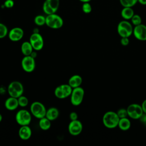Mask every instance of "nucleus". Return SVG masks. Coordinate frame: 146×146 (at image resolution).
Wrapping results in <instances>:
<instances>
[{
  "instance_id": "obj_1",
  "label": "nucleus",
  "mask_w": 146,
  "mask_h": 146,
  "mask_svg": "<svg viewBox=\"0 0 146 146\" xmlns=\"http://www.w3.org/2000/svg\"><path fill=\"white\" fill-rule=\"evenodd\" d=\"M120 118L116 112L110 111L106 112L103 116V125L107 128L113 129L118 126Z\"/></svg>"
},
{
  "instance_id": "obj_2",
  "label": "nucleus",
  "mask_w": 146,
  "mask_h": 146,
  "mask_svg": "<svg viewBox=\"0 0 146 146\" xmlns=\"http://www.w3.org/2000/svg\"><path fill=\"white\" fill-rule=\"evenodd\" d=\"M133 27H132V24L127 20L121 21L117 25V31L121 38H129L133 34Z\"/></svg>"
},
{
  "instance_id": "obj_3",
  "label": "nucleus",
  "mask_w": 146,
  "mask_h": 146,
  "mask_svg": "<svg viewBox=\"0 0 146 146\" xmlns=\"http://www.w3.org/2000/svg\"><path fill=\"white\" fill-rule=\"evenodd\" d=\"M46 111V107L41 102L35 101L33 102L30 105V112L36 119H40L45 117Z\"/></svg>"
},
{
  "instance_id": "obj_4",
  "label": "nucleus",
  "mask_w": 146,
  "mask_h": 146,
  "mask_svg": "<svg viewBox=\"0 0 146 146\" xmlns=\"http://www.w3.org/2000/svg\"><path fill=\"white\" fill-rule=\"evenodd\" d=\"M46 25L52 29H60L63 25L62 18L56 13L47 15L46 17Z\"/></svg>"
},
{
  "instance_id": "obj_5",
  "label": "nucleus",
  "mask_w": 146,
  "mask_h": 146,
  "mask_svg": "<svg viewBox=\"0 0 146 146\" xmlns=\"http://www.w3.org/2000/svg\"><path fill=\"white\" fill-rule=\"evenodd\" d=\"M23 86L19 81H13L7 87V92L10 96L18 98L23 95Z\"/></svg>"
},
{
  "instance_id": "obj_6",
  "label": "nucleus",
  "mask_w": 146,
  "mask_h": 146,
  "mask_svg": "<svg viewBox=\"0 0 146 146\" xmlns=\"http://www.w3.org/2000/svg\"><path fill=\"white\" fill-rule=\"evenodd\" d=\"M31 113L26 110H19L15 115V121L19 125H29L31 121Z\"/></svg>"
},
{
  "instance_id": "obj_7",
  "label": "nucleus",
  "mask_w": 146,
  "mask_h": 146,
  "mask_svg": "<svg viewBox=\"0 0 146 146\" xmlns=\"http://www.w3.org/2000/svg\"><path fill=\"white\" fill-rule=\"evenodd\" d=\"M84 96V90L80 87L73 88L70 95L71 103L74 106H79L83 102Z\"/></svg>"
},
{
  "instance_id": "obj_8",
  "label": "nucleus",
  "mask_w": 146,
  "mask_h": 146,
  "mask_svg": "<svg viewBox=\"0 0 146 146\" xmlns=\"http://www.w3.org/2000/svg\"><path fill=\"white\" fill-rule=\"evenodd\" d=\"M128 116L134 120L139 119L144 113L141 105L136 103L129 104L127 108Z\"/></svg>"
},
{
  "instance_id": "obj_9",
  "label": "nucleus",
  "mask_w": 146,
  "mask_h": 146,
  "mask_svg": "<svg viewBox=\"0 0 146 146\" xmlns=\"http://www.w3.org/2000/svg\"><path fill=\"white\" fill-rule=\"evenodd\" d=\"M59 0H45L43 2L42 9L46 15L56 13L59 6Z\"/></svg>"
},
{
  "instance_id": "obj_10",
  "label": "nucleus",
  "mask_w": 146,
  "mask_h": 146,
  "mask_svg": "<svg viewBox=\"0 0 146 146\" xmlns=\"http://www.w3.org/2000/svg\"><path fill=\"white\" fill-rule=\"evenodd\" d=\"M29 41L35 51H40L43 47V38L42 35L39 33H33L30 36Z\"/></svg>"
},
{
  "instance_id": "obj_11",
  "label": "nucleus",
  "mask_w": 146,
  "mask_h": 146,
  "mask_svg": "<svg viewBox=\"0 0 146 146\" xmlns=\"http://www.w3.org/2000/svg\"><path fill=\"white\" fill-rule=\"evenodd\" d=\"M35 58L31 55L24 56L21 60V66L22 69L26 72H33L35 68Z\"/></svg>"
},
{
  "instance_id": "obj_12",
  "label": "nucleus",
  "mask_w": 146,
  "mask_h": 146,
  "mask_svg": "<svg viewBox=\"0 0 146 146\" xmlns=\"http://www.w3.org/2000/svg\"><path fill=\"white\" fill-rule=\"evenodd\" d=\"M83 130V124L78 119L71 120L68 125V131L70 135L78 136L81 133Z\"/></svg>"
},
{
  "instance_id": "obj_13",
  "label": "nucleus",
  "mask_w": 146,
  "mask_h": 146,
  "mask_svg": "<svg viewBox=\"0 0 146 146\" xmlns=\"http://www.w3.org/2000/svg\"><path fill=\"white\" fill-rule=\"evenodd\" d=\"M135 38L139 40H146V25L140 24L133 27V34Z\"/></svg>"
},
{
  "instance_id": "obj_14",
  "label": "nucleus",
  "mask_w": 146,
  "mask_h": 146,
  "mask_svg": "<svg viewBox=\"0 0 146 146\" xmlns=\"http://www.w3.org/2000/svg\"><path fill=\"white\" fill-rule=\"evenodd\" d=\"M24 35L23 30L19 27L11 29L8 33V37L11 41L18 42L21 40Z\"/></svg>"
},
{
  "instance_id": "obj_15",
  "label": "nucleus",
  "mask_w": 146,
  "mask_h": 146,
  "mask_svg": "<svg viewBox=\"0 0 146 146\" xmlns=\"http://www.w3.org/2000/svg\"><path fill=\"white\" fill-rule=\"evenodd\" d=\"M32 135V131L29 125H22L18 131V135L21 139L23 140H29Z\"/></svg>"
},
{
  "instance_id": "obj_16",
  "label": "nucleus",
  "mask_w": 146,
  "mask_h": 146,
  "mask_svg": "<svg viewBox=\"0 0 146 146\" xmlns=\"http://www.w3.org/2000/svg\"><path fill=\"white\" fill-rule=\"evenodd\" d=\"M5 107L9 111H14L18 107V98L10 96L5 102Z\"/></svg>"
},
{
  "instance_id": "obj_17",
  "label": "nucleus",
  "mask_w": 146,
  "mask_h": 146,
  "mask_svg": "<svg viewBox=\"0 0 146 146\" xmlns=\"http://www.w3.org/2000/svg\"><path fill=\"white\" fill-rule=\"evenodd\" d=\"M83 79L81 76L79 75H74L71 76L68 82V84L72 88H76L80 87L82 83Z\"/></svg>"
},
{
  "instance_id": "obj_18",
  "label": "nucleus",
  "mask_w": 146,
  "mask_h": 146,
  "mask_svg": "<svg viewBox=\"0 0 146 146\" xmlns=\"http://www.w3.org/2000/svg\"><path fill=\"white\" fill-rule=\"evenodd\" d=\"M59 115V111L58 109L56 107H51L47 110L45 117L51 121H54L58 117Z\"/></svg>"
},
{
  "instance_id": "obj_19",
  "label": "nucleus",
  "mask_w": 146,
  "mask_h": 146,
  "mask_svg": "<svg viewBox=\"0 0 146 146\" xmlns=\"http://www.w3.org/2000/svg\"><path fill=\"white\" fill-rule=\"evenodd\" d=\"M21 50L24 56H27L31 54L34 49L30 41H25L22 43Z\"/></svg>"
},
{
  "instance_id": "obj_20",
  "label": "nucleus",
  "mask_w": 146,
  "mask_h": 146,
  "mask_svg": "<svg viewBox=\"0 0 146 146\" xmlns=\"http://www.w3.org/2000/svg\"><path fill=\"white\" fill-rule=\"evenodd\" d=\"M135 14L132 7H123L121 11V16L124 20H129Z\"/></svg>"
},
{
  "instance_id": "obj_21",
  "label": "nucleus",
  "mask_w": 146,
  "mask_h": 146,
  "mask_svg": "<svg viewBox=\"0 0 146 146\" xmlns=\"http://www.w3.org/2000/svg\"><path fill=\"white\" fill-rule=\"evenodd\" d=\"M131 124L129 119L126 117L120 118L118 123V127L122 131H127L131 127Z\"/></svg>"
},
{
  "instance_id": "obj_22",
  "label": "nucleus",
  "mask_w": 146,
  "mask_h": 146,
  "mask_svg": "<svg viewBox=\"0 0 146 146\" xmlns=\"http://www.w3.org/2000/svg\"><path fill=\"white\" fill-rule=\"evenodd\" d=\"M51 120L47 119L46 117H42L39 120V128L43 131H47L51 127Z\"/></svg>"
},
{
  "instance_id": "obj_23",
  "label": "nucleus",
  "mask_w": 146,
  "mask_h": 146,
  "mask_svg": "<svg viewBox=\"0 0 146 146\" xmlns=\"http://www.w3.org/2000/svg\"><path fill=\"white\" fill-rule=\"evenodd\" d=\"M34 23L38 26H42L46 25V17L42 15H38L35 16L34 19Z\"/></svg>"
},
{
  "instance_id": "obj_24",
  "label": "nucleus",
  "mask_w": 146,
  "mask_h": 146,
  "mask_svg": "<svg viewBox=\"0 0 146 146\" xmlns=\"http://www.w3.org/2000/svg\"><path fill=\"white\" fill-rule=\"evenodd\" d=\"M60 86L63 91L65 98H66L67 97L70 96L73 88L68 84H61Z\"/></svg>"
},
{
  "instance_id": "obj_25",
  "label": "nucleus",
  "mask_w": 146,
  "mask_h": 146,
  "mask_svg": "<svg viewBox=\"0 0 146 146\" xmlns=\"http://www.w3.org/2000/svg\"><path fill=\"white\" fill-rule=\"evenodd\" d=\"M120 3L123 7H132L135 6L137 2H138V0H119Z\"/></svg>"
},
{
  "instance_id": "obj_26",
  "label": "nucleus",
  "mask_w": 146,
  "mask_h": 146,
  "mask_svg": "<svg viewBox=\"0 0 146 146\" xmlns=\"http://www.w3.org/2000/svg\"><path fill=\"white\" fill-rule=\"evenodd\" d=\"M54 95L57 98L60 99H63L66 98L65 96H64V94L63 92V91L60 85L55 88V89L54 90Z\"/></svg>"
},
{
  "instance_id": "obj_27",
  "label": "nucleus",
  "mask_w": 146,
  "mask_h": 146,
  "mask_svg": "<svg viewBox=\"0 0 146 146\" xmlns=\"http://www.w3.org/2000/svg\"><path fill=\"white\" fill-rule=\"evenodd\" d=\"M8 33L9 31L7 26L5 24L0 23V39L6 37L8 35Z\"/></svg>"
},
{
  "instance_id": "obj_28",
  "label": "nucleus",
  "mask_w": 146,
  "mask_h": 146,
  "mask_svg": "<svg viewBox=\"0 0 146 146\" xmlns=\"http://www.w3.org/2000/svg\"><path fill=\"white\" fill-rule=\"evenodd\" d=\"M18 101L19 106L21 107H25L29 104V99L25 96L23 95L18 98Z\"/></svg>"
},
{
  "instance_id": "obj_29",
  "label": "nucleus",
  "mask_w": 146,
  "mask_h": 146,
  "mask_svg": "<svg viewBox=\"0 0 146 146\" xmlns=\"http://www.w3.org/2000/svg\"><path fill=\"white\" fill-rule=\"evenodd\" d=\"M130 20L131 21V23L135 26L141 24L142 22V19L138 14H134Z\"/></svg>"
},
{
  "instance_id": "obj_30",
  "label": "nucleus",
  "mask_w": 146,
  "mask_h": 146,
  "mask_svg": "<svg viewBox=\"0 0 146 146\" xmlns=\"http://www.w3.org/2000/svg\"><path fill=\"white\" fill-rule=\"evenodd\" d=\"M82 11L85 14H89L92 11V6L89 2H84L82 5Z\"/></svg>"
},
{
  "instance_id": "obj_31",
  "label": "nucleus",
  "mask_w": 146,
  "mask_h": 146,
  "mask_svg": "<svg viewBox=\"0 0 146 146\" xmlns=\"http://www.w3.org/2000/svg\"><path fill=\"white\" fill-rule=\"evenodd\" d=\"M119 118H123V117H126L128 116V113H127V108H120L117 112H116Z\"/></svg>"
},
{
  "instance_id": "obj_32",
  "label": "nucleus",
  "mask_w": 146,
  "mask_h": 146,
  "mask_svg": "<svg viewBox=\"0 0 146 146\" xmlns=\"http://www.w3.org/2000/svg\"><path fill=\"white\" fill-rule=\"evenodd\" d=\"M14 5V2L13 0H6L3 3V6L7 9L12 8Z\"/></svg>"
},
{
  "instance_id": "obj_33",
  "label": "nucleus",
  "mask_w": 146,
  "mask_h": 146,
  "mask_svg": "<svg viewBox=\"0 0 146 146\" xmlns=\"http://www.w3.org/2000/svg\"><path fill=\"white\" fill-rule=\"evenodd\" d=\"M129 38L127 37H122L120 40V43L123 46H127L129 44Z\"/></svg>"
},
{
  "instance_id": "obj_34",
  "label": "nucleus",
  "mask_w": 146,
  "mask_h": 146,
  "mask_svg": "<svg viewBox=\"0 0 146 146\" xmlns=\"http://www.w3.org/2000/svg\"><path fill=\"white\" fill-rule=\"evenodd\" d=\"M69 118L70 120H75L78 119V115L76 112H71L69 115Z\"/></svg>"
},
{
  "instance_id": "obj_35",
  "label": "nucleus",
  "mask_w": 146,
  "mask_h": 146,
  "mask_svg": "<svg viewBox=\"0 0 146 146\" xmlns=\"http://www.w3.org/2000/svg\"><path fill=\"white\" fill-rule=\"evenodd\" d=\"M139 119L141 120V121H142L143 123L146 124V113H144Z\"/></svg>"
},
{
  "instance_id": "obj_36",
  "label": "nucleus",
  "mask_w": 146,
  "mask_h": 146,
  "mask_svg": "<svg viewBox=\"0 0 146 146\" xmlns=\"http://www.w3.org/2000/svg\"><path fill=\"white\" fill-rule=\"evenodd\" d=\"M141 107H142V108H143L144 113H146V99H145L143 102V103L141 104Z\"/></svg>"
},
{
  "instance_id": "obj_37",
  "label": "nucleus",
  "mask_w": 146,
  "mask_h": 146,
  "mask_svg": "<svg viewBox=\"0 0 146 146\" xmlns=\"http://www.w3.org/2000/svg\"><path fill=\"white\" fill-rule=\"evenodd\" d=\"M138 2L143 5H146V0H138Z\"/></svg>"
},
{
  "instance_id": "obj_38",
  "label": "nucleus",
  "mask_w": 146,
  "mask_h": 146,
  "mask_svg": "<svg viewBox=\"0 0 146 146\" xmlns=\"http://www.w3.org/2000/svg\"><path fill=\"white\" fill-rule=\"evenodd\" d=\"M79 1H80V2H83V3H84V2H90L91 0H79Z\"/></svg>"
},
{
  "instance_id": "obj_39",
  "label": "nucleus",
  "mask_w": 146,
  "mask_h": 146,
  "mask_svg": "<svg viewBox=\"0 0 146 146\" xmlns=\"http://www.w3.org/2000/svg\"><path fill=\"white\" fill-rule=\"evenodd\" d=\"M2 115H1V113H0V123L2 121Z\"/></svg>"
}]
</instances>
